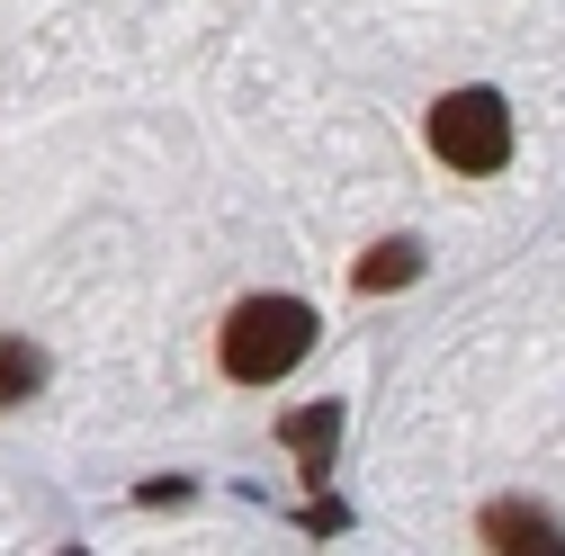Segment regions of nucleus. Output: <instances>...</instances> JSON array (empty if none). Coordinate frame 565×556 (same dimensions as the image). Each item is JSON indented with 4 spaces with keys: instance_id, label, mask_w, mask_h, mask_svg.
<instances>
[{
    "instance_id": "nucleus-1",
    "label": "nucleus",
    "mask_w": 565,
    "mask_h": 556,
    "mask_svg": "<svg viewBox=\"0 0 565 556\" xmlns=\"http://www.w3.org/2000/svg\"><path fill=\"white\" fill-rule=\"evenodd\" d=\"M306 351H315V306H297V297H243L225 314V351L216 360L243 386H278Z\"/></svg>"
},
{
    "instance_id": "nucleus-2",
    "label": "nucleus",
    "mask_w": 565,
    "mask_h": 556,
    "mask_svg": "<svg viewBox=\"0 0 565 556\" xmlns=\"http://www.w3.org/2000/svg\"><path fill=\"white\" fill-rule=\"evenodd\" d=\"M431 153L449 171H503L512 162V108L493 90H449L431 108Z\"/></svg>"
},
{
    "instance_id": "nucleus-3",
    "label": "nucleus",
    "mask_w": 565,
    "mask_h": 556,
    "mask_svg": "<svg viewBox=\"0 0 565 556\" xmlns=\"http://www.w3.org/2000/svg\"><path fill=\"white\" fill-rule=\"evenodd\" d=\"M484 538H493V547H539V556L565 547V530H556L547 512H530V503H493V512H484Z\"/></svg>"
},
{
    "instance_id": "nucleus-4",
    "label": "nucleus",
    "mask_w": 565,
    "mask_h": 556,
    "mask_svg": "<svg viewBox=\"0 0 565 556\" xmlns=\"http://www.w3.org/2000/svg\"><path fill=\"white\" fill-rule=\"evenodd\" d=\"M45 386V351H28V341H10V332H0V413H10V404H28Z\"/></svg>"
},
{
    "instance_id": "nucleus-5",
    "label": "nucleus",
    "mask_w": 565,
    "mask_h": 556,
    "mask_svg": "<svg viewBox=\"0 0 565 556\" xmlns=\"http://www.w3.org/2000/svg\"><path fill=\"white\" fill-rule=\"evenodd\" d=\"M332 431H341V413H332V404H315V413H288V423H278V440H288L297 458H315V467L332 458Z\"/></svg>"
},
{
    "instance_id": "nucleus-6",
    "label": "nucleus",
    "mask_w": 565,
    "mask_h": 556,
    "mask_svg": "<svg viewBox=\"0 0 565 556\" xmlns=\"http://www.w3.org/2000/svg\"><path fill=\"white\" fill-rule=\"evenodd\" d=\"M404 278H422V252H413V243H386V252L360 260V288H369V297H377V288H404Z\"/></svg>"
}]
</instances>
